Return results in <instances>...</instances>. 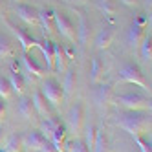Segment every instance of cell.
I'll use <instances>...</instances> for the list:
<instances>
[{
  "label": "cell",
  "instance_id": "obj_1",
  "mask_svg": "<svg viewBox=\"0 0 152 152\" xmlns=\"http://www.w3.org/2000/svg\"><path fill=\"white\" fill-rule=\"evenodd\" d=\"M117 125L132 137H137V136H143L150 128V115L143 110H126L123 114H119Z\"/></svg>",
  "mask_w": 152,
  "mask_h": 152
},
{
  "label": "cell",
  "instance_id": "obj_2",
  "mask_svg": "<svg viewBox=\"0 0 152 152\" xmlns=\"http://www.w3.org/2000/svg\"><path fill=\"white\" fill-rule=\"evenodd\" d=\"M40 94L44 95V99L51 104L59 108L62 103H64V90H62V84L57 81V79H44L42 81V86H40Z\"/></svg>",
  "mask_w": 152,
  "mask_h": 152
},
{
  "label": "cell",
  "instance_id": "obj_3",
  "mask_svg": "<svg viewBox=\"0 0 152 152\" xmlns=\"http://www.w3.org/2000/svg\"><path fill=\"white\" fill-rule=\"evenodd\" d=\"M119 106H123L125 110H143V112H150V99L139 95V94H123L117 97Z\"/></svg>",
  "mask_w": 152,
  "mask_h": 152
},
{
  "label": "cell",
  "instance_id": "obj_4",
  "mask_svg": "<svg viewBox=\"0 0 152 152\" xmlns=\"http://www.w3.org/2000/svg\"><path fill=\"white\" fill-rule=\"evenodd\" d=\"M55 29L59 31L61 37H64L72 44H75V40H77V29H75V24L72 22V18L66 13L55 11Z\"/></svg>",
  "mask_w": 152,
  "mask_h": 152
},
{
  "label": "cell",
  "instance_id": "obj_5",
  "mask_svg": "<svg viewBox=\"0 0 152 152\" xmlns=\"http://www.w3.org/2000/svg\"><path fill=\"white\" fill-rule=\"evenodd\" d=\"M119 79L128 83V84H136V86H139V88H143V90H148L145 75L136 64H125V66L119 70Z\"/></svg>",
  "mask_w": 152,
  "mask_h": 152
},
{
  "label": "cell",
  "instance_id": "obj_6",
  "mask_svg": "<svg viewBox=\"0 0 152 152\" xmlns=\"http://www.w3.org/2000/svg\"><path fill=\"white\" fill-rule=\"evenodd\" d=\"M6 26L11 29V33L18 39V44H20V48H22V51H29L31 48H37V44H39V40L31 35V33H28L26 29H22V28H18V26H15L11 20H6Z\"/></svg>",
  "mask_w": 152,
  "mask_h": 152
},
{
  "label": "cell",
  "instance_id": "obj_7",
  "mask_svg": "<svg viewBox=\"0 0 152 152\" xmlns=\"http://www.w3.org/2000/svg\"><path fill=\"white\" fill-rule=\"evenodd\" d=\"M39 26L42 29V35L50 37L55 29V9L51 7H40L39 9Z\"/></svg>",
  "mask_w": 152,
  "mask_h": 152
},
{
  "label": "cell",
  "instance_id": "obj_8",
  "mask_svg": "<svg viewBox=\"0 0 152 152\" xmlns=\"http://www.w3.org/2000/svg\"><path fill=\"white\" fill-rule=\"evenodd\" d=\"M83 117H84V108L81 103H75L70 112H68V126L73 134H81L83 130Z\"/></svg>",
  "mask_w": 152,
  "mask_h": 152
},
{
  "label": "cell",
  "instance_id": "obj_9",
  "mask_svg": "<svg viewBox=\"0 0 152 152\" xmlns=\"http://www.w3.org/2000/svg\"><path fill=\"white\" fill-rule=\"evenodd\" d=\"M17 15L28 26H39V9L31 4H18L17 6Z\"/></svg>",
  "mask_w": 152,
  "mask_h": 152
},
{
  "label": "cell",
  "instance_id": "obj_10",
  "mask_svg": "<svg viewBox=\"0 0 152 152\" xmlns=\"http://www.w3.org/2000/svg\"><path fill=\"white\" fill-rule=\"evenodd\" d=\"M9 84H11V92H15L17 95H22L24 90H26V79L24 75L18 72V64L15 62L11 66V73H9Z\"/></svg>",
  "mask_w": 152,
  "mask_h": 152
},
{
  "label": "cell",
  "instance_id": "obj_11",
  "mask_svg": "<svg viewBox=\"0 0 152 152\" xmlns=\"http://www.w3.org/2000/svg\"><path fill=\"white\" fill-rule=\"evenodd\" d=\"M68 68V57L64 53V46L59 42H53V70L62 73Z\"/></svg>",
  "mask_w": 152,
  "mask_h": 152
},
{
  "label": "cell",
  "instance_id": "obj_12",
  "mask_svg": "<svg viewBox=\"0 0 152 152\" xmlns=\"http://www.w3.org/2000/svg\"><path fill=\"white\" fill-rule=\"evenodd\" d=\"M145 35H147L145 33V26H141L137 22H132L130 28H128V31H126V40H128V44L134 50H137L139 44H141V40L145 39Z\"/></svg>",
  "mask_w": 152,
  "mask_h": 152
},
{
  "label": "cell",
  "instance_id": "obj_13",
  "mask_svg": "<svg viewBox=\"0 0 152 152\" xmlns=\"http://www.w3.org/2000/svg\"><path fill=\"white\" fill-rule=\"evenodd\" d=\"M31 103H33V108H35V114L42 115L44 119L51 117V104L44 99V95L40 94V90H37L31 97Z\"/></svg>",
  "mask_w": 152,
  "mask_h": 152
},
{
  "label": "cell",
  "instance_id": "obj_14",
  "mask_svg": "<svg viewBox=\"0 0 152 152\" xmlns=\"http://www.w3.org/2000/svg\"><path fill=\"white\" fill-rule=\"evenodd\" d=\"M44 141L46 137L40 134V130H31L26 137H22V147H26L31 152H39V148L44 145Z\"/></svg>",
  "mask_w": 152,
  "mask_h": 152
},
{
  "label": "cell",
  "instance_id": "obj_15",
  "mask_svg": "<svg viewBox=\"0 0 152 152\" xmlns=\"http://www.w3.org/2000/svg\"><path fill=\"white\" fill-rule=\"evenodd\" d=\"M114 37H115L114 28L112 26H103L99 29V33H97V37H95V46L99 48V50L110 48V44L114 42Z\"/></svg>",
  "mask_w": 152,
  "mask_h": 152
},
{
  "label": "cell",
  "instance_id": "obj_16",
  "mask_svg": "<svg viewBox=\"0 0 152 152\" xmlns=\"http://www.w3.org/2000/svg\"><path fill=\"white\" fill-rule=\"evenodd\" d=\"M22 64H24V68L28 70V73H33L35 77H44L46 66H40V64L31 57L28 51H22Z\"/></svg>",
  "mask_w": 152,
  "mask_h": 152
},
{
  "label": "cell",
  "instance_id": "obj_17",
  "mask_svg": "<svg viewBox=\"0 0 152 152\" xmlns=\"http://www.w3.org/2000/svg\"><path fill=\"white\" fill-rule=\"evenodd\" d=\"M37 48L40 50L42 57H44L46 70H53V40H50V39L46 37L44 40H39Z\"/></svg>",
  "mask_w": 152,
  "mask_h": 152
},
{
  "label": "cell",
  "instance_id": "obj_18",
  "mask_svg": "<svg viewBox=\"0 0 152 152\" xmlns=\"http://www.w3.org/2000/svg\"><path fill=\"white\" fill-rule=\"evenodd\" d=\"M77 29V40L81 42L83 46H86L88 44V39H90V20L86 18V15L84 13H81L79 15V26L75 28Z\"/></svg>",
  "mask_w": 152,
  "mask_h": 152
},
{
  "label": "cell",
  "instance_id": "obj_19",
  "mask_svg": "<svg viewBox=\"0 0 152 152\" xmlns=\"http://www.w3.org/2000/svg\"><path fill=\"white\" fill-rule=\"evenodd\" d=\"M66 134H68L66 126H64V125L59 121L57 126H55V130H53V134H51V137H50V141L59 148V152L64 150V143H66Z\"/></svg>",
  "mask_w": 152,
  "mask_h": 152
},
{
  "label": "cell",
  "instance_id": "obj_20",
  "mask_svg": "<svg viewBox=\"0 0 152 152\" xmlns=\"http://www.w3.org/2000/svg\"><path fill=\"white\" fill-rule=\"evenodd\" d=\"M75 81H77V75H75V68H66V77H64V83H62V90H64V101H66V99H70V95L73 94Z\"/></svg>",
  "mask_w": 152,
  "mask_h": 152
},
{
  "label": "cell",
  "instance_id": "obj_21",
  "mask_svg": "<svg viewBox=\"0 0 152 152\" xmlns=\"http://www.w3.org/2000/svg\"><path fill=\"white\" fill-rule=\"evenodd\" d=\"M20 148H22V136L13 134L4 141V145L0 147V152H20Z\"/></svg>",
  "mask_w": 152,
  "mask_h": 152
},
{
  "label": "cell",
  "instance_id": "obj_22",
  "mask_svg": "<svg viewBox=\"0 0 152 152\" xmlns=\"http://www.w3.org/2000/svg\"><path fill=\"white\" fill-rule=\"evenodd\" d=\"M94 97H95V103L97 104H101V106L103 104H108V103L112 101V88H110V86H106V84L97 86Z\"/></svg>",
  "mask_w": 152,
  "mask_h": 152
},
{
  "label": "cell",
  "instance_id": "obj_23",
  "mask_svg": "<svg viewBox=\"0 0 152 152\" xmlns=\"http://www.w3.org/2000/svg\"><path fill=\"white\" fill-rule=\"evenodd\" d=\"M18 112L22 114L24 119H31L35 115V108H33V103H31V97L28 95H22L18 101Z\"/></svg>",
  "mask_w": 152,
  "mask_h": 152
},
{
  "label": "cell",
  "instance_id": "obj_24",
  "mask_svg": "<svg viewBox=\"0 0 152 152\" xmlns=\"http://www.w3.org/2000/svg\"><path fill=\"white\" fill-rule=\"evenodd\" d=\"M104 75V64L99 57H94L92 59V72H90V81L94 84H97L101 81V77Z\"/></svg>",
  "mask_w": 152,
  "mask_h": 152
},
{
  "label": "cell",
  "instance_id": "obj_25",
  "mask_svg": "<svg viewBox=\"0 0 152 152\" xmlns=\"http://www.w3.org/2000/svg\"><path fill=\"white\" fill-rule=\"evenodd\" d=\"M15 48H13V42L7 35L0 33V59H7V57H13Z\"/></svg>",
  "mask_w": 152,
  "mask_h": 152
},
{
  "label": "cell",
  "instance_id": "obj_26",
  "mask_svg": "<svg viewBox=\"0 0 152 152\" xmlns=\"http://www.w3.org/2000/svg\"><path fill=\"white\" fill-rule=\"evenodd\" d=\"M139 55H141V61L143 62H150V59H152V37L150 35H145V39L141 40Z\"/></svg>",
  "mask_w": 152,
  "mask_h": 152
},
{
  "label": "cell",
  "instance_id": "obj_27",
  "mask_svg": "<svg viewBox=\"0 0 152 152\" xmlns=\"http://www.w3.org/2000/svg\"><path fill=\"white\" fill-rule=\"evenodd\" d=\"M57 123H59V119L57 117H48V119H42V123H40V134L44 136L46 139H50L51 137V134H53V130H55V126H57Z\"/></svg>",
  "mask_w": 152,
  "mask_h": 152
},
{
  "label": "cell",
  "instance_id": "obj_28",
  "mask_svg": "<svg viewBox=\"0 0 152 152\" xmlns=\"http://www.w3.org/2000/svg\"><path fill=\"white\" fill-rule=\"evenodd\" d=\"M92 152H108V139H106V134L101 128H97V136H95V141H94Z\"/></svg>",
  "mask_w": 152,
  "mask_h": 152
},
{
  "label": "cell",
  "instance_id": "obj_29",
  "mask_svg": "<svg viewBox=\"0 0 152 152\" xmlns=\"http://www.w3.org/2000/svg\"><path fill=\"white\" fill-rule=\"evenodd\" d=\"M97 6H99V9L108 15V17H114L115 15V9H117V2L115 0H95Z\"/></svg>",
  "mask_w": 152,
  "mask_h": 152
},
{
  "label": "cell",
  "instance_id": "obj_30",
  "mask_svg": "<svg viewBox=\"0 0 152 152\" xmlns=\"http://www.w3.org/2000/svg\"><path fill=\"white\" fill-rule=\"evenodd\" d=\"M95 136H97V128L90 123L88 126H86V137L83 139L84 141V145L90 148V152H92V148H94V141H95Z\"/></svg>",
  "mask_w": 152,
  "mask_h": 152
},
{
  "label": "cell",
  "instance_id": "obj_31",
  "mask_svg": "<svg viewBox=\"0 0 152 152\" xmlns=\"http://www.w3.org/2000/svg\"><path fill=\"white\" fill-rule=\"evenodd\" d=\"M11 94L13 92H11V84H9V81L0 75V99H9Z\"/></svg>",
  "mask_w": 152,
  "mask_h": 152
},
{
  "label": "cell",
  "instance_id": "obj_32",
  "mask_svg": "<svg viewBox=\"0 0 152 152\" xmlns=\"http://www.w3.org/2000/svg\"><path fill=\"white\" fill-rule=\"evenodd\" d=\"M134 141H136V145L139 147L141 152H152V143H150V139H145L143 136H137V137H134Z\"/></svg>",
  "mask_w": 152,
  "mask_h": 152
},
{
  "label": "cell",
  "instance_id": "obj_33",
  "mask_svg": "<svg viewBox=\"0 0 152 152\" xmlns=\"http://www.w3.org/2000/svg\"><path fill=\"white\" fill-rule=\"evenodd\" d=\"M68 152H90V148L84 145L83 139H75V141H72V143H70Z\"/></svg>",
  "mask_w": 152,
  "mask_h": 152
},
{
  "label": "cell",
  "instance_id": "obj_34",
  "mask_svg": "<svg viewBox=\"0 0 152 152\" xmlns=\"http://www.w3.org/2000/svg\"><path fill=\"white\" fill-rule=\"evenodd\" d=\"M39 152H59V148H57L55 145H53L50 139H46V141H44V145H42V147L39 148Z\"/></svg>",
  "mask_w": 152,
  "mask_h": 152
},
{
  "label": "cell",
  "instance_id": "obj_35",
  "mask_svg": "<svg viewBox=\"0 0 152 152\" xmlns=\"http://www.w3.org/2000/svg\"><path fill=\"white\" fill-rule=\"evenodd\" d=\"M6 104H4V99H0V123H4V119H6Z\"/></svg>",
  "mask_w": 152,
  "mask_h": 152
},
{
  "label": "cell",
  "instance_id": "obj_36",
  "mask_svg": "<svg viewBox=\"0 0 152 152\" xmlns=\"http://www.w3.org/2000/svg\"><path fill=\"white\" fill-rule=\"evenodd\" d=\"M66 4H70V6H84L88 0H64Z\"/></svg>",
  "mask_w": 152,
  "mask_h": 152
},
{
  "label": "cell",
  "instance_id": "obj_37",
  "mask_svg": "<svg viewBox=\"0 0 152 152\" xmlns=\"http://www.w3.org/2000/svg\"><path fill=\"white\" fill-rule=\"evenodd\" d=\"M119 2L125 4V6H130V7H132V6H136V4H137V0H119Z\"/></svg>",
  "mask_w": 152,
  "mask_h": 152
},
{
  "label": "cell",
  "instance_id": "obj_38",
  "mask_svg": "<svg viewBox=\"0 0 152 152\" xmlns=\"http://www.w3.org/2000/svg\"><path fill=\"white\" fill-rule=\"evenodd\" d=\"M4 141H6V132H4V128L0 126V145H2Z\"/></svg>",
  "mask_w": 152,
  "mask_h": 152
},
{
  "label": "cell",
  "instance_id": "obj_39",
  "mask_svg": "<svg viewBox=\"0 0 152 152\" xmlns=\"http://www.w3.org/2000/svg\"><path fill=\"white\" fill-rule=\"evenodd\" d=\"M13 2H17V4H22V0H13Z\"/></svg>",
  "mask_w": 152,
  "mask_h": 152
}]
</instances>
